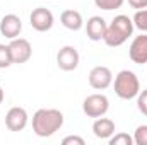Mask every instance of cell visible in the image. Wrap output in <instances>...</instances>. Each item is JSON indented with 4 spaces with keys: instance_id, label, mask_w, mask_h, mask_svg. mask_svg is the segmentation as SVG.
Wrapping results in <instances>:
<instances>
[{
    "instance_id": "obj_7",
    "label": "cell",
    "mask_w": 147,
    "mask_h": 145,
    "mask_svg": "<svg viewBox=\"0 0 147 145\" xmlns=\"http://www.w3.org/2000/svg\"><path fill=\"white\" fill-rule=\"evenodd\" d=\"M28 121H29L28 111L24 108H19V106L10 108L5 114V126L10 132H22L28 126Z\"/></svg>"
},
{
    "instance_id": "obj_24",
    "label": "cell",
    "mask_w": 147,
    "mask_h": 145,
    "mask_svg": "<svg viewBox=\"0 0 147 145\" xmlns=\"http://www.w3.org/2000/svg\"><path fill=\"white\" fill-rule=\"evenodd\" d=\"M0 19H2V17H0Z\"/></svg>"
},
{
    "instance_id": "obj_10",
    "label": "cell",
    "mask_w": 147,
    "mask_h": 145,
    "mask_svg": "<svg viewBox=\"0 0 147 145\" xmlns=\"http://www.w3.org/2000/svg\"><path fill=\"white\" fill-rule=\"evenodd\" d=\"M22 31V21L19 15L16 14H7L0 19V33L2 36L9 38V39H14V38H19Z\"/></svg>"
},
{
    "instance_id": "obj_17",
    "label": "cell",
    "mask_w": 147,
    "mask_h": 145,
    "mask_svg": "<svg viewBox=\"0 0 147 145\" xmlns=\"http://www.w3.org/2000/svg\"><path fill=\"white\" fill-rule=\"evenodd\" d=\"M125 0H94L96 7L101 10H116L123 5Z\"/></svg>"
},
{
    "instance_id": "obj_6",
    "label": "cell",
    "mask_w": 147,
    "mask_h": 145,
    "mask_svg": "<svg viewBox=\"0 0 147 145\" xmlns=\"http://www.w3.org/2000/svg\"><path fill=\"white\" fill-rule=\"evenodd\" d=\"M29 22L33 26V29H36L38 33H46L53 28V22H55V17L51 14L50 9H45V7H38L31 12L29 15Z\"/></svg>"
},
{
    "instance_id": "obj_20",
    "label": "cell",
    "mask_w": 147,
    "mask_h": 145,
    "mask_svg": "<svg viewBox=\"0 0 147 145\" xmlns=\"http://www.w3.org/2000/svg\"><path fill=\"white\" fill-rule=\"evenodd\" d=\"M137 108L144 116H147V89L139 92V96H137Z\"/></svg>"
},
{
    "instance_id": "obj_15",
    "label": "cell",
    "mask_w": 147,
    "mask_h": 145,
    "mask_svg": "<svg viewBox=\"0 0 147 145\" xmlns=\"http://www.w3.org/2000/svg\"><path fill=\"white\" fill-rule=\"evenodd\" d=\"M132 21H134V26H135L137 29H140L142 33H147V9L137 10Z\"/></svg>"
},
{
    "instance_id": "obj_16",
    "label": "cell",
    "mask_w": 147,
    "mask_h": 145,
    "mask_svg": "<svg viewBox=\"0 0 147 145\" xmlns=\"http://www.w3.org/2000/svg\"><path fill=\"white\" fill-rule=\"evenodd\" d=\"M110 145H132L134 144V137H130L128 133H113L108 138Z\"/></svg>"
},
{
    "instance_id": "obj_23",
    "label": "cell",
    "mask_w": 147,
    "mask_h": 145,
    "mask_svg": "<svg viewBox=\"0 0 147 145\" xmlns=\"http://www.w3.org/2000/svg\"><path fill=\"white\" fill-rule=\"evenodd\" d=\"M3 99H5V92H3V89L0 87V104L3 103Z\"/></svg>"
},
{
    "instance_id": "obj_5",
    "label": "cell",
    "mask_w": 147,
    "mask_h": 145,
    "mask_svg": "<svg viewBox=\"0 0 147 145\" xmlns=\"http://www.w3.org/2000/svg\"><path fill=\"white\" fill-rule=\"evenodd\" d=\"M9 50H10L12 63H26L31 58V55H33V46L24 38H14V39H10Z\"/></svg>"
},
{
    "instance_id": "obj_14",
    "label": "cell",
    "mask_w": 147,
    "mask_h": 145,
    "mask_svg": "<svg viewBox=\"0 0 147 145\" xmlns=\"http://www.w3.org/2000/svg\"><path fill=\"white\" fill-rule=\"evenodd\" d=\"M60 22L63 24V28H67V29H70V31H79V29H82V26H84L82 14H80L79 10H74V9H67V10L62 12Z\"/></svg>"
},
{
    "instance_id": "obj_12",
    "label": "cell",
    "mask_w": 147,
    "mask_h": 145,
    "mask_svg": "<svg viewBox=\"0 0 147 145\" xmlns=\"http://www.w3.org/2000/svg\"><path fill=\"white\" fill-rule=\"evenodd\" d=\"M106 29H108V24L101 15H92L91 19H87L86 33L91 41H101L106 34Z\"/></svg>"
},
{
    "instance_id": "obj_2",
    "label": "cell",
    "mask_w": 147,
    "mask_h": 145,
    "mask_svg": "<svg viewBox=\"0 0 147 145\" xmlns=\"http://www.w3.org/2000/svg\"><path fill=\"white\" fill-rule=\"evenodd\" d=\"M134 28H135L134 21L128 15L120 14L111 21V24H108V29H106V34L103 38V41L110 48H118L134 34Z\"/></svg>"
},
{
    "instance_id": "obj_9",
    "label": "cell",
    "mask_w": 147,
    "mask_h": 145,
    "mask_svg": "<svg viewBox=\"0 0 147 145\" xmlns=\"http://www.w3.org/2000/svg\"><path fill=\"white\" fill-rule=\"evenodd\" d=\"M57 65L63 72H72L79 67V51L74 46H63L57 53Z\"/></svg>"
},
{
    "instance_id": "obj_18",
    "label": "cell",
    "mask_w": 147,
    "mask_h": 145,
    "mask_svg": "<svg viewBox=\"0 0 147 145\" xmlns=\"http://www.w3.org/2000/svg\"><path fill=\"white\" fill-rule=\"evenodd\" d=\"M12 65V56L9 44H0V68H7Z\"/></svg>"
},
{
    "instance_id": "obj_4",
    "label": "cell",
    "mask_w": 147,
    "mask_h": 145,
    "mask_svg": "<svg viewBox=\"0 0 147 145\" xmlns=\"http://www.w3.org/2000/svg\"><path fill=\"white\" fill-rule=\"evenodd\" d=\"M110 109V99L105 94H91L84 99L82 111L87 118H101Z\"/></svg>"
},
{
    "instance_id": "obj_21",
    "label": "cell",
    "mask_w": 147,
    "mask_h": 145,
    "mask_svg": "<svg viewBox=\"0 0 147 145\" xmlns=\"http://www.w3.org/2000/svg\"><path fill=\"white\" fill-rule=\"evenodd\" d=\"M62 144L63 145H86V140L82 138V137H77V135H69V137H65L63 140H62Z\"/></svg>"
},
{
    "instance_id": "obj_11",
    "label": "cell",
    "mask_w": 147,
    "mask_h": 145,
    "mask_svg": "<svg viewBox=\"0 0 147 145\" xmlns=\"http://www.w3.org/2000/svg\"><path fill=\"white\" fill-rule=\"evenodd\" d=\"M128 56L137 65L147 63V34H140V36L134 38V41L128 48Z\"/></svg>"
},
{
    "instance_id": "obj_1",
    "label": "cell",
    "mask_w": 147,
    "mask_h": 145,
    "mask_svg": "<svg viewBox=\"0 0 147 145\" xmlns=\"http://www.w3.org/2000/svg\"><path fill=\"white\" fill-rule=\"evenodd\" d=\"M63 126V113L55 108L38 109L33 116V132L41 138L55 135Z\"/></svg>"
},
{
    "instance_id": "obj_22",
    "label": "cell",
    "mask_w": 147,
    "mask_h": 145,
    "mask_svg": "<svg viewBox=\"0 0 147 145\" xmlns=\"http://www.w3.org/2000/svg\"><path fill=\"white\" fill-rule=\"evenodd\" d=\"M128 3H130L132 9H137V10L147 9V0H128Z\"/></svg>"
},
{
    "instance_id": "obj_8",
    "label": "cell",
    "mask_w": 147,
    "mask_h": 145,
    "mask_svg": "<svg viewBox=\"0 0 147 145\" xmlns=\"http://www.w3.org/2000/svg\"><path fill=\"white\" fill-rule=\"evenodd\" d=\"M113 82V73L108 67L98 65L89 72V85L96 91H105L108 89Z\"/></svg>"
},
{
    "instance_id": "obj_19",
    "label": "cell",
    "mask_w": 147,
    "mask_h": 145,
    "mask_svg": "<svg viewBox=\"0 0 147 145\" xmlns=\"http://www.w3.org/2000/svg\"><path fill=\"white\" fill-rule=\"evenodd\" d=\"M134 144L147 145V125H140V126L135 128V133H134Z\"/></svg>"
},
{
    "instance_id": "obj_3",
    "label": "cell",
    "mask_w": 147,
    "mask_h": 145,
    "mask_svg": "<svg viewBox=\"0 0 147 145\" xmlns=\"http://www.w3.org/2000/svg\"><path fill=\"white\" fill-rule=\"evenodd\" d=\"M113 87H115V94L120 99H125V101H130V99L137 97L139 92H140L139 77L132 70H121V72L116 73Z\"/></svg>"
},
{
    "instance_id": "obj_13",
    "label": "cell",
    "mask_w": 147,
    "mask_h": 145,
    "mask_svg": "<svg viewBox=\"0 0 147 145\" xmlns=\"http://www.w3.org/2000/svg\"><path fill=\"white\" fill-rule=\"evenodd\" d=\"M92 133L96 138L101 140H108L111 135L115 133V121L110 118H96L94 125H92Z\"/></svg>"
}]
</instances>
